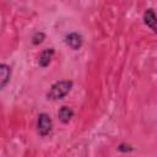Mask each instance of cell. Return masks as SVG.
Segmentation results:
<instances>
[{"label":"cell","mask_w":157,"mask_h":157,"mask_svg":"<svg viewBox=\"0 0 157 157\" xmlns=\"http://www.w3.org/2000/svg\"><path fill=\"white\" fill-rule=\"evenodd\" d=\"M72 88V81L70 80H61L53 83L47 92V98L50 101H59L63 99Z\"/></svg>","instance_id":"cell-1"},{"label":"cell","mask_w":157,"mask_h":157,"mask_svg":"<svg viewBox=\"0 0 157 157\" xmlns=\"http://www.w3.org/2000/svg\"><path fill=\"white\" fill-rule=\"evenodd\" d=\"M65 43L74 50H78L82 44H83V38L81 34H78L77 32H71L69 34H66L65 37Z\"/></svg>","instance_id":"cell-3"},{"label":"cell","mask_w":157,"mask_h":157,"mask_svg":"<svg viewBox=\"0 0 157 157\" xmlns=\"http://www.w3.org/2000/svg\"><path fill=\"white\" fill-rule=\"evenodd\" d=\"M54 54H55V52H54L53 48H48V49L43 50L42 54L39 55V60H38L39 66H42V67H47V66L50 64V61H52Z\"/></svg>","instance_id":"cell-6"},{"label":"cell","mask_w":157,"mask_h":157,"mask_svg":"<svg viewBox=\"0 0 157 157\" xmlns=\"http://www.w3.org/2000/svg\"><path fill=\"white\" fill-rule=\"evenodd\" d=\"M44 38H45V34L43 32H36L33 34V37H32V43L34 45H38L44 40Z\"/></svg>","instance_id":"cell-8"},{"label":"cell","mask_w":157,"mask_h":157,"mask_svg":"<svg viewBox=\"0 0 157 157\" xmlns=\"http://www.w3.org/2000/svg\"><path fill=\"white\" fill-rule=\"evenodd\" d=\"M144 22L145 25L157 34V15L152 9H147L144 13Z\"/></svg>","instance_id":"cell-4"},{"label":"cell","mask_w":157,"mask_h":157,"mask_svg":"<svg viewBox=\"0 0 157 157\" xmlns=\"http://www.w3.org/2000/svg\"><path fill=\"white\" fill-rule=\"evenodd\" d=\"M74 117V110L70 108V107H66V105H63L59 112H58V118L59 120L63 123V124H67L71 118Z\"/></svg>","instance_id":"cell-7"},{"label":"cell","mask_w":157,"mask_h":157,"mask_svg":"<svg viewBox=\"0 0 157 157\" xmlns=\"http://www.w3.org/2000/svg\"><path fill=\"white\" fill-rule=\"evenodd\" d=\"M53 129V121L52 118L47 113H40L37 119V131L40 136H47L52 132Z\"/></svg>","instance_id":"cell-2"},{"label":"cell","mask_w":157,"mask_h":157,"mask_svg":"<svg viewBox=\"0 0 157 157\" xmlns=\"http://www.w3.org/2000/svg\"><path fill=\"white\" fill-rule=\"evenodd\" d=\"M0 74H1V82H0V88L4 90L6 87V85L10 82V77H11V67L7 64H1L0 65Z\"/></svg>","instance_id":"cell-5"}]
</instances>
